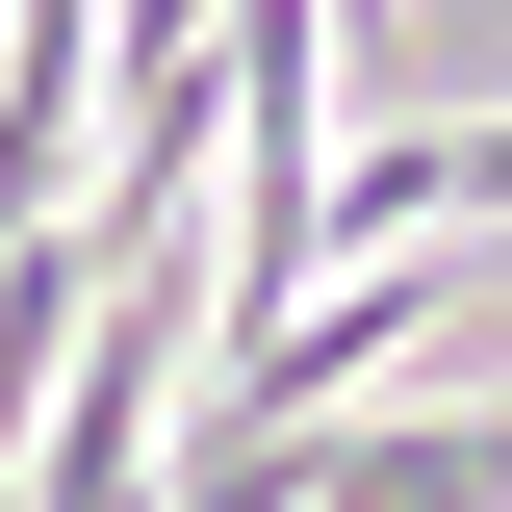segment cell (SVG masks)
Returning a JSON list of instances; mask_svg holds the SVG:
<instances>
[{
  "label": "cell",
  "mask_w": 512,
  "mask_h": 512,
  "mask_svg": "<svg viewBox=\"0 0 512 512\" xmlns=\"http://www.w3.org/2000/svg\"><path fill=\"white\" fill-rule=\"evenodd\" d=\"M436 308H461V256H333V308H308V333L205 359V461H308V436H333V410H359Z\"/></svg>",
  "instance_id": "obj_2"
},
{
  "label": "cell",
  "mask_w": 512,
  "mask_h": 512,
  "mask_svg": "<svg viewBox=\"0 0 512 512\" xmlns=\"http://www.w3.org/2000/svg\"><path fill=\"white\" fill-rule=\"evenodd\" d=\"M333 308V26L256 0L231 26V180H205V359Z\"/></svg>",
  "instance_id": "obj_1"
}]
</instances>
